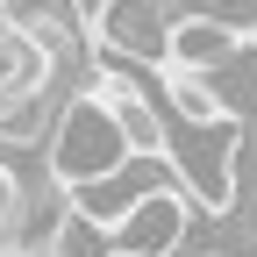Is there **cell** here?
Masks as SVG:
<instances>
[{"mask_svg":"<svg viewBox=\"0 0 257 257\" xmlns=\"http://www.w3.org/2000/svg\"><path fill=\"white\" fill-rule=\"evenodd\" d=\"M214 257H257V221H243V236L214 243Z\"/></svg>","mask_w":257,"mask_h":257,"instance_id":"obj_10","label":"cell"},{"mask_svg":"<svg viewBox=\"0 0 257 257\" xmlns=\"http://www.w3.org/2000/svg\"><path fill=\"white\" fill-rule=\"evenodd\" d=\"M236 143H243V121H207V128H172L165 136V165L179 172L186 200L200 214L236 207Z\"/></svg>","mask_w":257,"mask_h":257,"instance_id":"obj_2","label":"cell"},{"mask_svg":"<svg viewBox=\"0 0 257 257\" xmlns=\"http://www.w3.org/2000/svg\"><path fill=\"white\" fill-rule=\"evenodd\" d=\"M22 200H29V179H22V165H8V157H0V243H8V250H15Z\"/></svg>","mask_w":257,"mask_h":257,"instance_id":"obj_9","label":"cell"},{"mask_svg":"<svg viewBox=\"0 0 257 257\" xmlns=\"http://www.w3.org/2000/svg\"><path fill=\"white\" fill-rule=\"evenodd\" d=\"M165 186H179V172L165 165V157H128V165H114L107 179H93V186H72V214L114 236V221H121L128 207H136V200L165 193Z\"/></svg>","mask_w":257,"mask_h":257,"instance_id":"obj_5","label":"cell"},{"mask_svg":"<svg viewBox=\"0 0 257 257\" xmlns=\"http://www.w3.org/2000/svg\"><path fill=\"white\" fill-rule=\"evenodd\" d=\"M193 229H200V207L186 200V186H165V193L136 200V207L114 221L107 250H121V257H179L193 243Z\"/></svg>","mask_w":257,"mask_h":257,"instance_id":"obj_3","label":"cell"},{"mask_svg":"<svg viewBox=\"0 0 257 257\" xmlns=\"http://www.w3.org/2000/svg\"><path fill=\"white\" fill-rule=\"evenodd\" d=\"M93 50L128 57L143 72H165V50H172V8L165 0H114V8L93 15Z\"/></svg>","mask_w":257,"mask_h":257,"instance_id":"obj_4","label":"cell"},{"mask_svg":"<svg viewBox=\"0 0 257 257\" xmlns=\"http://www.w3.org/2000/svg\"><path fill=\"white\" fill-rule=\"evenodd\" d=\"M43 165H50V179H57L64 193L107 179L114 165H128V143H121L114 114L100 107V93H64L57 128H50V143H43Z\"/></svg>","mask_w":257,"mask_h":257,"instance_id":"obj_1","label":"cell"},{"mask_svg":"<svg viewBox=\"0 0 257 257\" xmlns=\"http://www.w3.org/2000/svg\"><path fill=\"white\" fill-rule=\"evenodd\" d=\"M243 50V29H229V22H214V15H172V50H165V64L172 72H221Z\"/></svg>","mask_w":257,"mask_h":257,"instance_id":"obj_6","label":"cell"},{"mask_svg":"<svg viewBox=\"0 0 257 257\" xmlns=\"http://www.w3.org/2000/svg\"><path fill=\"white\" fill-rule=\"evenodd\" d=\"M57 107H64V93H29V100H8V107H0V143L43 150L50 128H57Z\"/></svg>","mask_w":257,"mask_h":257,"instance_id":"obj_8","label":"cell"},{"mask_svg":"<svg viewBox=\"0 0 257 257\" xmlns=\"http://www.w3.org/2000/svg\"><path fill=\"white\" fill-rule=\"evenodd\" d=\"M29 93H57V64L22 22H0V107L29 100Z\"/></svg>","mask_w":257,"mask_h":257,"instance_id":"obj_7","label":"cell"},{"mask_svg":"<svg viewBox=\"0 0 257 257\" xmlns=\"http://www.w3.org/2000/svg\"><path fill=\"white\" fill-rule=\"evenodd\" d=\"M107 257H121V250H107Z\"/></svg>","mask_w":257,"mask_h":257,"instance_id":"obj_12","label":"cell"},{"mask_svg":"<svg viewBox=\"0 0 257 257\" xmlns=\"http://www.w3.org/2000/svg\"><path fill=\"white\" fill-rule=\"evenodd\" d=\"M64 8H72L79 22H93V15H100V8H114V0H64Z\"/></svg>","mask_w":257,"mask_h":257,"instance_id":"obj_11","label":"cell"}]
</instances>
